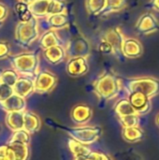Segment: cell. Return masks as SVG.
I'll return each instance as SVG.
<instances>
[{
  "instance_id": "cell-1",
  "label": "cell",
  "mask_w": 159,
  "mask_h": 160,
  "mask_svg": "<svg viewBox=\"0 0 159 160\" xmlns=\"http://www.w3.org/2000/svg\"><path fill=\"white\" fill-rule=\"evenodd\" d=\"M10 64L19 75L35 78L38 73L39 57L36 52H22L12 56Z\"/></svg>"
},
{
  "instance_id": "cell-2",
  "label": "cell",
  "mask_w": 159,
  "mask_h": 160,
  "mask_svg": "<svg viewBox=\"0 0 159 160\" xmlns=\"http://www.w3.org/2000/svg\"><path fill=\"white\" fill-rule=\"evenodd\" d=\"M120 79L114 73L108 71L94 82V90L100 98L108 100L117 96L120 91Z\"/></svg>"
},
{
  "instance_id": "cell-3",
  "label": "cell",
  "mask_w": 159,
  "mask_h": 160,
  "mask_svg": "<svg viewBox=\"0 0 159 160\" xmlns=\"http://www.w3.org/2000/svg\"><path fill=\"white\" fill-rule=\"evenodd\" d=\"M39 38L38 19L33 17L29 22L17 23L15 28V40L23 48L29 47L34 41Z\"/></svg>"
},
{
  "instance_id": "cell-4",
  "label": "cell",
  "mask_w": 159,
  "mask_h": 160,
  "mask_svg": "<svg viewBox=\"0 0 159 160\" xmlns=\"http://www.w3.org/2000/svg\"><path fill=\"white\" fill-rule=\"evenodd\" d=\"M123 84L125 85V88L128 91L129 94L139 92L144 94L149 98L159 93V81L155 78L143 77L126 79Z\"/></svg>"
},
{
  "instance_id": "cell-5",
  "label": "cell",
  "mask_w": 159,
  "mask_h": 160,
  "mask_svg": "<svg viewBox=\"0 0 159 160\" xmlns=\"http://www.w3.org/2000/svg\"><path fill=\"white\" fill-rule=\"evenodd\" d=\"M67 133L70 138L85 144H91L97 142L102 134V129L99 127H78L67 129Z\"/></svg>"
},
{
  "instance_id": "cell-6",
  "label": "cell",
  "mask_w": 159,
  "mask_h": 160,
  "mask_svg": "<svg viewBox=\"0 0 159 160\" xmlns=\"http://www.w3.org/2000/svg\"><path fill=\"white\" fill-rule=\"evenodd\" d=\"M67 58L71 57H88L91 47L88 40L83 36H76L69 39L65 45Z\"/></svg>"
},
{
  "instance_id": "cell-7",
  "label": "cell",
  "mask_w": 159,
  "mask_h": 160,
  "mask_svg": "<svg viewBox=\"0 0 159 160\" xmlns=\"http://www.w3.org/2000/svg\"><path fill=\"white\" fill-rule=\"evenodd\" d=\"M35 92L47 94L51 92L57 83V77L50 71H40L34 79Z\"/></svg>"
},
{
  "instance_id": "cell-8",
  "label": "cell",
  "mask_w": 159,
  "mask_h": 160,
  "mask_svg": "<svg viewBox=\"0 0 159 160\" xmlns=\"http://www.w3.org/2000/svg\"><path fill=\"white\" fill-rule=\"evenodd\" d=\"M67 73L72 77H79L86 74L89 70V65L86 57H71L67 59Z\"/></svg>"
},
{
  "instance_id": "cell-9",
  "label": "cell",
  "mask_w": 159,
  "mask_h": 160,
  "mask_svg": "<svg viewBox=\"0 0 159 160\" xmlns=\"http://www.w3.org/2000/svg\"><path fill=\"white\" fill-rule=\"evenodd\" d=\"M135 29L138 34L147 35L157 31L159 29V23L153 14L145 13L139 19Z\"/></svg>"
},
{
  "instance_id": "cell-10",
  "label": "cell",
  "mask_w": 159,
  "mask_h": 160,
  "mask_svg": "<svg viewBox=\"0 0 159 160\" xmlns=\"http://www.w3.org/2000/svg\"><path fill=\"white\" fill-rule=\"evenodd\" d=\"M102 38H104L105 40H107L112 45V47L113 49V53L117 57L120 58V56L123 55V53H122V47H123V42H124L125 38L122 35V33L119 30V28L115 27V28L109 29L104 34V36H103Z\"/></svg>"
},
{
  "instance_id": "cell-11",
  "label": "cell",
  "mask_w": 159,
  "mask_h": 160,
  "mask_svg": "<svg viewBox=\"0 0 159 160\" xmlns=\"http://www.w3.org/2000/svg\"><path fill=\"white\" fill-rule=\"evenodd\" d=\"M34 79L35 78H32V77L20 75L14 86L12 87L13 93L24 98L29 97L33 92H35Z\"/></svg>"
},
{
  "instance_id": "cell-12",
  "label": "cell",
  "mask_w": 159,
  "mask_h": 160,
  "mask_svg": "<svg viewBox=\"0 0 159 160\" xmlns=\"http://www.w3.org/2000/svg\"><path fill=\"white\" fill-rule=\"evenodd\" d=\"M46 22L45 31L48 30H60L64 29L68 26L69 24V18L67 13H59V14H52L48 15L43 18Z\"/></svg>"
},
{
  "instance_id": "cell-13",
  "label": "cell",
  "mask_w": 159,
  "mask_h": 160,
  "mask_svg": "<svg viewBox=\"0 0 159 160\" xmlns=\"http://www.w3.org/2000/svg\"><path fill=\"white\" fill-rule=\"evenodd\" d=\"M128 100L138 114L147 113L151 109V103L149 98L146 97L144 94L139 92L130 93Z\"/></svg>"
},
{
  "instance_id": "cell-14",
  "label": "cell",
  "mask_w": 159,
  "mask_h": 160,
  "mask_svg": "<svg viewBox=\"0 0 159 160\" xmlns=\"http://www.w3.org/2000/svg\"><path fill=\"white\" fill-rule=\"evenodd\" d=\"M45 60L51 65H58L67 58L65 45H56L43 50Z\"/></svg>"
},
{
  "instance_id": "cell-15",
  "label": "cell",
  "mask_w": 159,
  "mask_h": 160,
  "mask_svg": "<svg viewBox=\"0 0 159 160\" xmlns=\"http://www.w3.org/2000/svg\"><path fill=\"white\" fill-rule=\"evenodd\" d=\"M142 43L135 38H125L122 47V53L127 58H138L142 54Z\"/></svg>"
},
{
  "instance_id": "cell-16",
  "label": "cell",
  "mask_w": 159,
  "mask_h": 160,
  "mask_svg": "<svg viewBox=\"0 0 159 160\" xmlns=\"http://www.w3.org/2000/svg\"><path fill=\"white\" fill-rule=\"evenodd\" d=\"M0 106L7 112H24L26 108V101L24 98H22L16 94H12L8 98L0 102Z\"/></svg>"
},
{
  "instance_id": "cell-17",
  "label": "cell",
  "mask_w": 159,
  "mask_h": 160,
  "mask_svg": "<svg viewBox=\"0 0 159 160\" xmlns=\"http://www.w3.org/2000/svg\"><path fill=\"white\" fill-rule=\"evenodd\" d=\"M92 114H93V112L89 106L84 105V104H79V105H76L72 109L70 116H71L72 121L75 124L83 125L90 121Z\"/></svg>"
},
{
  "instance_id": "cell-18",
  "label": "cell",
  "mask_w": 159,
  "mask_h": 160,
  "mask_svg": "<svg viewBox=\"0 0 159 160\" xmlns=\"http://www.w3.org/2000/svg\"><path fill=\"white\" fill-rule=\"evenodd\" d=\"M38 45L42 50H45L52 46L64 44L55 30H48L38 38Z\"/></svg>"
},
{
  "instance_id": "cell-19",
  "label": "cell",
  "mask_w": 159,
  "mask_h": 160,
  "mask_svg": "<svg viewBox=\"0 0 159 160\" xmlns=\"http://www.w3.org/2000/svg\"><path fill=\"white\" fill-rule=\"evenodd\" d=\"M40 128L39 117L32 112H23V129L32 134L37 132Z\"/></svg>"
},
{
  "instance_id": "cell-20",
  "label": "cell",
  "mask_w": 159,
  "mask_h": 160,
  "mask_svg": "<svg viewBox=\"0 0 159 160\" xmlns=\"http://www.w3.org/2000/svg\"><path fill=\"white\" fill-rule=\"evenodd\" d=\"M6 125L12 132L23 129V112H7L6 116Z\"/></svg>"
},
{
  "instance_id": "cell-21",
  "label": "cell",
  "mask_w": 159,
  "mask_h": 160,
  "mask_svg": "<svg viewBox=\"0 0 159 160\" xmlns=\"http://www.w3.org/2000/svg\"><path fill=\"white\" fill-rule=\"evenodd\" d=\"M50 2L51 0H36L28 6V8L34 17L37 19H41L47 16Z\"/></svg>"
},
{
  "instance_id": "cell-22",
  "label": "cell",
  "mask_w": 159,
  "mask_h": 160,
  "mask_svg": "<svg viewBox=\"0 0 159 160\" xmlns=\"http://www.w3.org/2000/svg\"><path fill=\"white\" fill-rule=\"evenodd\" d=\"M67 146L70 152L73 154L74 158L77 157H88V155L92 152L90 148H88L85 144L70 138L67 141Z\"/></svg>"
},
{
  "instance_id": "cell-23",
  "label": "cell",
  "mask_w": 159,
  "mask_h": 160,
  "mask_svg": "<svg viewBox=\"0 0 159 160\" xmlns=\"http://www.w3.org/2000/svg\"><path fill=\"white\" fill-rule=\"evenodd\" d=\"M107 0H85V8L90 15L100 16L106 8Z\"/></svg>"
},
{
  "instance_id": "cell-24",
  "label": "cell",
  "mask_w": 159,
  "mask_h": 160,
  "mask_svg": "<svg viewBox=\"0 0 159 160\" xmlns=\"http://www.w3.org/2000/svg\"><path fill=\"white\" fill-rule=\"evenodd\" d=\"M144 136V132L137 127L125 128L123 129V138L128 142H137L142 141Z\"/></svg>"
},
{
  "instance_id": "cell-25",
  "label": "cell",
  "mask_w": 159,
  "mask_h": 160,
  "mask_svg": "<svg viewBox=\"0 0 159 160\" xmlns=\"http://www.w3.org/2000/svg\"><path fill=\"white\" fill-rule=\"evenodd\" d=\"M9 147L11 148L15 160H28L29 158V147L28 144H23V143H7Z\"/></svg>"
},
{
  "instance_id": "cell-26",
  "label": "cell",
  "mask_w": 159,
  "mask_h": 160,
  "mask_svg": "<svg viewBox=\"0 0 159 160\" xmlns=\"http://www.w3.org/2000/svg\"><path fill=\"white\" fill-rule=\"evenodd\" d=\"M114 110H115L116 114L119 117L125 116V115H129V114H138L137 112L135 111V109L130 104L129 100L126 99V98L118 101L114 107Z\"/></svg>"
},
{
  "instance_id": "cell-27",
  "label": "cell",
  "mask_w": 159,
  "mask_h": 160,
  "mask_svg": "<svg viewBox=\"0 0 159 160\" xmlns=\"http://www.w3.org/2000/svg\"><path fill=\"white\" fill-rule=\"evenodd\" d=\"M59 13H67V3L64 0H51L48 8L47 16Z\"/></svg>"
},
{
  "instance_id": "cell-28",
  "label": "cell",
  "mask_w": 159,
  "mask_h": 160,
  "mask_svg": "<svg viewBox=\"0 0 159 160\" xmlns=\"http://www.w3.org/2000/svg\"><path fill=\"white\" fill-rule=\"evenodd\" d=\"M20 77V75L14 70V69H5V70H1L0 73V80L2 81V82H4L5 84L13 87L15 82H17L18 78Z\"/></svg>"
},
{
  "instance_id": "cell-29",
  "label": "cell",
  "mask_w": 159,
  "mask_h": 160,
  "mask_svg": "<svg viewBox=\"0 0 159 160\" xmlns=\"http://www.w3.org/2000/svg\"><path fill=\"white\" fill-rule=\"evenodd\" d=\"M31 134L25 131L24 129H20L17 131H14L8 141V143H23V144H29L30 143V139H31Z\"/></svg>"
},
{
  "instance_id": "cell-30",
  "label": "cell",
  "mask_w": 159,
  "mask_h": 160,
  "mask_svg": "<svg viewBox=\"0 0 159 160\" xmlns=\"http://www.w3.org/2000/svg\"><path fill=\"white\" fill-rule=\"evenodd\" d=\"M126 5V0H107L106 8L101 15H107L112 11H117L123 8Z\"/></svg>"
},
{
  "instance_id": "cell-31",
  "label": "cell",
  "mask_w": 159,
  "mask_h": 160,
  "mask_svg": "<svg viewBox=\"0 0 159 160\" xmlns=\"http://www.w3.org/2000/svg\"><path fill=\"white\" fill-rule=\"evenodd\" d=\"M119 121L124 128H132L139 125V115L138 114H129L119 117Z\"/></svg>"
},
{
  "instance_id": "cell-32",
  "label": "cell",
  "mask_w": 159,
  "mask_h": 160,
  "mask_svg": "<svg viewBox=\"0 0 159 160\" xmlns=\"http://www.w3.org/2000/svg\"><path fill=\"white\" fill-rule=\"evenodd\" d=\"M0 73H1V69H0ZM13 93V88L11 86H8L7 84H5L4 82H2V81L0 80V102L6 100L7 98H8Z\"/></svg>"
},
{
  "instance_id": "cell-33",
  "label": "cell",
  "mask_w": 159,
  "mask_h": 160,
  "mask_svg": "<svg viewBox=\"0 0 159 160\" xmlns=\"http://www.w3.org/2000/svg\"><path fill=\"white\" fill-rule=\"evenodd\" d=\"M0 158L4 160H15L14 154L8 144L0 146Z\"/></svg>"
},
{
  "instance_id": "cell-34",
  "label": "cell",
  "mask_w": 159,
  "mask_h": 160,
  "mask_svg": "<svg viewBox=\"0 0 159 160\" xmlns=\"http://www.w3.org/2000/svg\"><path fill=\"white\" fill-rule=\"evenodd\" d=\"M98 51L101 53H104V54L113 53V49H112V45L107 40H105L104 38L101 39V41H100V43L98 45Z\"/></svg>"
},
{
  "instance_id": "cell-35",
  "label": "cell",
  "mask_w": 159,
  "mask_h": 160,
  "mask_svg": "<svg viewBox=\"0 0 159 160\" xmlns=\"http://www.w3.org/2000/svg\"><path fill=\"white\" fill-rule=\"evenodd\" d=\"M10 54V46L7 41H0V60L8 57Z\"/></svg>"
},
{
  "instance_id": "cell-36",
  "label": "cell",
  "mask_w": 159,
  "mask_h": 160,
  "mask_svg": "<svg viewBox=\"0 0 159 160\" xmlns=\"http://www.w3.org/2000/svg\"><path fill=\"white\" fill-rule=\"evenodd\" d=\"M87 160H112L108 155L104 153H99V152H91L88 157Z\"/></svg>"
},
{
  "instance_id": "cell-37",
  "label": "cell",
  "mask_w": 159,
  "mask_h": 160,
  "mask_svg": "<svg viewBox=\"0 0 159 160\" xmlns=\"http://www.w3.org/2000/svg\"><path fill=\"white\" fill-rule=\"evenodd\" d=\"M8 15V8L7 7L0 2V22H3Z\"/></svg>"
},
{
  "instance_id": "cell-38",
  "label": "cell",
  "mask_w": 159,
  "mask_h": 160,
  "mask_svg": "<svg viewBox=\"0 0 159 160\" xmlns=\"http://www.w3.org/2000/svg\"><path fill=\"white\" fill-rule=\"evenodd\" d=\"M18 16H19L20 22H29V21L34 17V16L32 15L31 11L29 10V8H28L26 11L22 12V14H19Z\"/></svg>"
},
{
  "instance_id": "cell-39",
  "label": "cell",
  "mask_w": 159,
  "mask_h": 160,
  "mask_svg": "<svg viewBox=\"0 0 159 160\" xmlns=\"http://www.w3.org/2000/svg\"><path fill=\"white\" fill-rule=\"evenodd\" d=\"M27 9H28V5H26V4H24V3H22L21 1H19L15 5V10H16V12H17L18 15L19 14H22V12L26 11Z\"/></svg>"
},
{
  "instance_id": "cell-40",
  "label": "cell",
  "mask_w": 159,
  "mask_h": 160,
  "mask_svg": "<svg viewBox=\"0 0 159 160\" xmlns=\"http://www.w3.org/2000/svg\"><path fill=\"white\" fill-rule=\"evenodd\" d=\"M149 6L152 8H155L157 10L159 11V0H152L150 3H149Z\"/></svg>"
},
{
  "instance_id": "cell-41",
  "label": "cell",
  "mask_w": 159,
  "mask_h": 160,
  "mask_svg": "<svg viewBox=\"0 0 159 160\" xmlns=\"http://www.w3.org/2000/svg\"><path fill=\"white\" fill-rule=\"evenodd\" d=\"M127 160H141L140 159V157L137 156V155H131L128 157V158Z\"/></svg>"
},
{
  "instance_id": "cell-42",
  "label": "cell",
  "mask_w": 159,
  "mask_h": 160,
  "mask_svg": "<svg viewBox=\"0 0 159 160\" xmlns=\"http://www.w3.org/2000/svg\"><path fill=\"white\" fill-rule=\"evenodd\" d=\"M19 1H21V2H22V3H24V4H26V5H31L32 3H34L36 0H19Z\"/></svg>"
},
{
  "instance_id": "cell-43",
  "label": "cell",
  "mask_w": 159,
  "mask_h": 160,
  "mask_svg": "<svg viewBox=\"0 0 159 160\" xmlns=\"http://www.w3.org/2000/svg\"><path fill=\"white\" fill-rule=\"evenodd\" d=\"M156 122H157V126L159 127V113L157 114V119H156Z\"/></svg>"
},
{
  "instance_id": "cell-44",
  "label": "cell",
  "mask_w": 159,
  "mask_h": 160,
  "mask_svg": "<svg viewBox=\"0 0 159 160\" xmlns=\"http://www.w3.org/2000/svg\"><path fill=\"white\" fill-rule=\"evenodd\" d=\"M2 24H3V22H0V27L2 26Z\"/></svg>"
},
{
  "instance_id": "cell-45",
  "label": "cell",
  "mask_w": 159,
  "mask_h": 160,
  "mask_svg": "<svg viewBox=\"0 0 159 160\" xmlns=\"http://www.w3.org/2000/svg\"><path fill=\"white\" fill-rule=\"evenodd\" d=\"M0 160H4V159H1V158H0Z\"/></svg>"
}]
</instances>
